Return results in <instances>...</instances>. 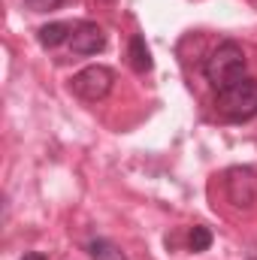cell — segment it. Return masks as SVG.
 Here are the masks:
<instances>
[{
  "mask_svg": "<svg viewBox=\"0 0 257 260\" xmlns=\"http://www.w3.org/2000/svg\"><path fill=\"white\" fill-rule=\"evenodd\" d=\"M21 260H49V257H46L43 251H27V254H24Z\"/></svg>",
  "mask_w": 257,
  "mask_h": 260,
  "instance_id": "obj_11",
  "label": "cell"
},
{
  "mask_svg": "<svg viewBox=\"0 0 257 260\" xmlns=\"http://www.w3.org/2000/svg\"><path fill=\"white\" fill-rule=\"evenodd\" d=\"M245 67H248V61H245L242 46L233 43V40H227V43H218V46L212 49V55L206 58L203 73H206V79L212 82V88L221 91V88H227V85L245 79Z\"/></svg>",
  "mask_w": 257,
  "mask_h": 260,
  "instance_id": "obj_1",
  "label": "cell"
},
{
  "mask_svg": "<svg viewBox=\"0 0 257 260\" xmlns=\"http://www.w3.org/2000/svg\"><path fill=\"white\" fill-rule=\"evenodd\" d=\"M70 37H73V27L64 24V21H52V24H43L40 27V43L46 49H55L61 43H70Z\"/></svg>",
  "mask_w": 257,
  "mask_h": 260,
  "instance_id": "obj_6",
  "label": "cell"
},
{
  "mask_svg": "<svg viewBox=\"0 0 257 260\" xmlns=\"http://www.w3.org/2000/svg\"><path fill=\"white\" fill-rule=\"evenodd\" d=\"M130 67L136 73H148L151 70V52H148V46H145V40L139 34L130 40Z\"/></svg>",
  "mask_w": 257,
  "mask_h": 260,
  "instance_id": "obj_8",
  "label": "cell"
},
{
  "mask_svg": "<svg viewBox=\"0 0 257 260\" xmlns=\"http://www.w3.org/2000/svg\"><path fill=\"white\" fill-rule=\"evenodd\" d=\"M103 3H109V0H103Z\"/></svg>",
  "mask_w": 257,
  "mask_h": 260,
  "instance_id": "obj_12",
  "label": "cell"
},
{
  "mask_svg": "<svg viewBox=\"0 0 257 260\" xmlns=\"http://www.w3.org/2000/svg\"><path fill=\"white\" fill-rule=\"evenodd\" d=\"M112 85H115V73L103 64H91V67H85V70H79L73 76V82H70L73 94L79 100H85V103H97V100L109 97Z\"/></svg>",
  "mask_w": 257,
  "mask_h": 260,
  "instance_id": "obj_3",
  "label": "cell"
},
{
  "mask_svg": "<svg viewBox=\"0 0 257 260\" xmlns=\"http://www.w3.org/2000/svg\"><path fill=\"white\" fill-rule=\"evenodd\" d=\"M215 109L221 112V118L227 121H251L257 115V79L245 76L227 88L218 91L215 97Z\"/></svg>",
  "mask_w": 257,
  "mask_h": 260,
  "instance_id": "obj_2",
  "label": "cell"
},
{
  "mask_svg": "<svg viewBox=\"0 0 257 260\" xmlns=\"http://www.w3.org/2000/svg\"><path fill=\"white\" fill-rule=\"evenodd\" d=\"M61 3L64 0H21V6L30 12H49V9H58Z\"/></svg>",
  "mask_w": 257,
  "mask_h": 260,
  "instance_id": "obj_10",
  "label": "cell"
},
{
  "mask_svg": "<svg viewBox=\"0 0 257 260\" xmlns=\"http://www.w3.org/2000/svg\"><path fill=\"white\" fill-rule=\"evenodd\" d=\"M224 197L233 209H254L257 206V170L254 167H230L224 173Z\"/></svg>",
  "mask_w": 257,
  "mask_h": 260,
  "instance_id": "obj_4",
  "label": "cell"
},
{
  "mask_svg": "<svg viewBox=\"0 0 257 260\" xmlns=\"http://www.w3.org/2000/svg\"><path fill=\"white\" fill-rule=\"evenodd\" d=\"M88 254H91V260H127V254L109 239H91L88 242Z\"/></svg>",
  "mask_w": 257,
  "mask_h": 260,
  "instance_id": "obj_7",
  "label": "cell"
},
{
  "mask_svg": "<svg viewBox=\"0 0 257 260\" xmlns=\"http://www.w3.org/2000/svg\"><path fill=\"white\" fill-rule=\"evenodd\" d=\"M70 49L76 55H97L106 49V34L100 24L94 21H82L73 27V37H70Z\"/></svg>",
  "mask_w": 257,
  "mask_h": 260,
  "instance_id": "obj_5",
  "label": "cell"
},
{
  "mask_svg": "<svg viewBox=\"0 0 257 260\" xmlns=\"http://www.w3.org/2000/svg\"><path fill=\"white\" fill-rule=\"evenodd\" d=\"M188 245H191V251H209V245H212V230H209V227H203V224L191 227Z\"/></svg>",
  "mask_w": 257,
  "mask_h": 260,
  "instance_id": "obj_9",
  "label": "cell"
}]
</instances>
